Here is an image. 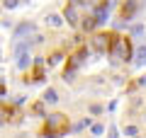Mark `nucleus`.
Returning <instances> with one entry per match:
<instances>
[{
    "instance_id": "obj_3",
    "label": "nucleus",
    "mask_w": 146,
    "mask_h": 138,
    "mask_svg": "<svg viewBox=\"0 0 146 138\" xmlns=\"http://www.w3.org/2000/svg\"><path fill=\"white\" fill-rule=\"evenodd\" d=\"M112 36L115 34H98L93 39V49H98V51H110V46H112Z\"/></svg>"
},
{
    "instance_id": "obj_1",
    "label": "nucleus",
    "mask_w": 146,
    "mask_h": 138,
    "mask_svg": "<svg viewBox=\"0 0 146 138\" xmlns=\"http://www.w3.org/2000/svg\"><path fill=\"white\" fill-rule=\"evenodd\" d=\"M66 131H68L66 116H63V114H51L49 121H46V128H44L46 138H56V136H61V133H66Z\"/></svg>"
},
{
    "instance_id": "obj_7",
    "label": "nucleus",
    "mask_w": 146,
    "mask_h": 138,
    "mask_svg": "<svg viewBox=\"0 0 146 138\" xmlns=\"http://www.w3.org/2000/svg\"><path fill=\"white\" fill-rule=\"evenodd\" d=\"M17 5V0H5V7H7V10H10V7H15Z\"/></svg>"
},
{
    "instance_id": "obj_8",
    "label": "nucleus",
    "mask_w": 146,
    "mask_h": 138,
    "mask_svg": "<svg viewBox=\"0 0 146 138\" xmlns=\"http://www.w3.org/2000/svg\"><path fill=\"white\" fill-rule=\"evenodd\" d=\"M139 58H141V61H146V46H144V49H139Z\"/></svg>"
},
{
    "instance_id": "obj_4",
    "label": "nucleus",
    "mask_w": 146,
    "mask_h": 138,
    "mask_svg": "<svg viewBox=\"0 0 146 138\" xmlns=\"http://www.w3.org/2000/svg\"><path fill=\"white\" fill-rule=\"evenodd\" d=\"M134 0H129V3H127V5L124 7H122V17H127V20H129V17H131V12H134Z\"/></svg>"
},
{
    "instance_id": "obj_5",
    "label": "nucleus",
    "mask_w": 146,
    "mask_h": 138,
    "mask_svg": "<svg viewBox=\"0 0 146 138\" xmlns=\"http://www.w3.org/2000/svg\"><path fill=\"white\" fill-rule=\"evenodd\" d=\"M44 99H46V102H56V92H54V90H49L46 95H44Z\"/></svg>"
},
{
    "instance_id": "obj_2",
    "label": "nucleus",
    "mask_w": 146,
    "mask_h": 138,
    "mask_svg": "<svg viewBox=\"0 0 146 138\" xmlns=\"http://www.w3.org/2000/svg\"><path fill=\"white\" fill-rule=\"evenodd\" d=\"M110 53L117 56L119 61H129V56H131V44H129V39H124V36H112Z\"/></svg>"
},
{
    "instance_id": "obj_6",
    "label": "nucleus",
    "mask_w": 146,
    "mask_h": 138,
    "mask_svg": "<svg viewBox=\"0 0 146 138\" xmlns=\"http://www.w3.org/2000/svg\"><path fill=\"white\" fill-rule=\"evenodd\" d=\"M66 17H68L71 24H76V12H73V10H66Z\"/></svg>"
}]
</instances>
